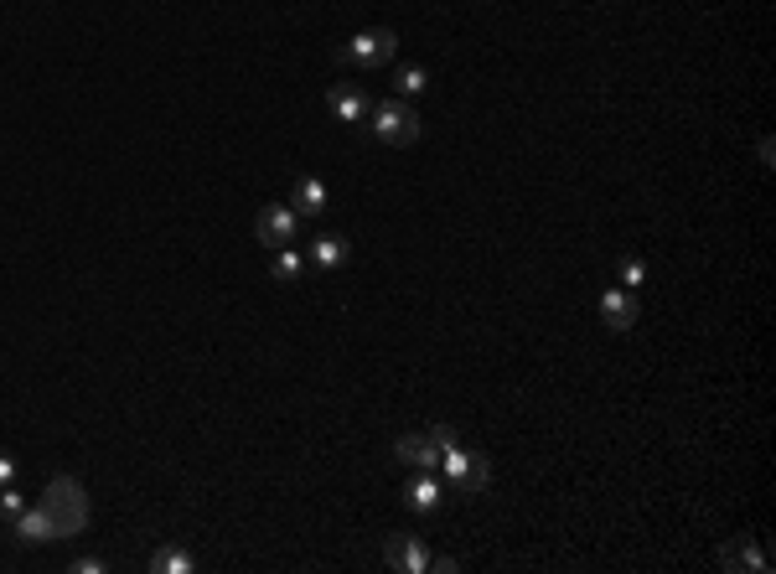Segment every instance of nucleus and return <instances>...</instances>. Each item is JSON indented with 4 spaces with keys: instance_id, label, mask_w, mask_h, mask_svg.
Wrapping results in <instances>:
<instances>
[{
    "instance_id": "nucleus-1",
    "label": "nucleus",
    "mask_w": 776,
    "mask_h": 574,
    "mask_svg": "<svg viewBox=\"0 0 776 574\" xmlns=\"http://www.w3.org/2000/svg\"><path fill=\"white\" fill-rule=\"evenodd\" d=\"M42 507H47V518L57 523V538H73L88 528V497L73 476H52L47 481V492H42Z\"/></svg>"
},
{
    "instance_id": "nucleus-2",
    "label": "nucleus",
    "mask_w": 776,
    "mask_h": 574,
    "mask_svg": "<svg viewBox=\"0 0 776 574\" xmlns=\"http://www.w3.org/2000/svg\"><path fill=\"white\" fill-rule=\"evenodd\" d=\"M394 52H399V37L388 32V26H373V32L347 37L332 52V63H342V68H383V63H394Z\"/></svg>"
},
{
    "instance_id": "nucleus-3",
    "label": "nucleus",
    "mask_w": 776,
    "mask_h": 574,
    "mask_svg": "<svg viewBox=\"0 0 776 574\" xmlns=\"http://www.w3.org/2000/svg\"><path fill=\"white\" fill-rule=\"evenodd\" d=\"M368 130L383 145H414V140H420V114H414L404 99H388V104L368 109Z\"/></svg>"
},
{
    "instance_id": "nucleus-4",
    "label": "nucleus",
    "mask_w": 776,
    "mask_h": 574,
    "mask_svg": "<svg viewBox=\"0 0 776 574\" xmlns=\"http://www.w3.org/2000/svg\"><path fill=\"white\" fill-rule=\"evenodd\" d=\"M440 466H445V476H451V487L461 492V497H482L487 487H492V466H487V456H476V450H445L440 456Z\"/></svg>"
},
{
    "instance_id": "nucleus-5",
    "label": "nucleus",
    "mask_w": 776,
    "mask_h": 574,
    "mask_svg": "<svg viewBox=\"0 0 776 574\" xmlns=\"http://www.w3.org/2000/svg\"><path fill=\"white\" fill-rule=\"evenodd\" d=\"M295 228H301V218H295V207H264V213L254 218V238L264 249H285V244H295Z\"/></svg>"
},
{
    "instance_id": "nucleus-6",
    "label": "nucleus",
    "mask_w": 776,
    "mask_h": 574,
    "mask_svg": "<svg viewBox=\"0 0 776 574\" xmlns=\"http://www.w3.org/2000/svg\"><path fill=\"white\" fill-rule=\"evenodd\" d=\"M383 559L388 569H404V574H425L430 554H425V538H414V533H394L383 543Z\"/></svg>"
},
{
    "instance_id": "nucleus-7",
    "label": "nucleus",
    "mask_w": 776,
    "mask_h": 574,
    "mask_svg": "<svg viewBox=\"0 0 776 574\" xmlns=\"http://www.w3.org/2000/svg\"><path fill=\"white\" fill-rule=\"evenodd\" d=\"M440 456H445V450L430 435H399V445H394V461L399 466H414V471H435Z\"/></svg>"
},
{
    "instance_id": "nucleus-8",
    "label": "nucleus",
    "mask_w": 776,
    "mask_h": 574,
    "mask_svg": "<svg viewBox=\"0 0 776 574\" xmlns=\"http://www.w3.org/2000/svg\"><path fill=\"white\" fill-rule=\"evenodd\" d=\"M601 326L606 331H632L637 326V295L632 290H606L601 295Z\"/></svg>"
},
{
    "instance_id": "nucleus-9",
    "label": "nucleus",
    "mask_w": 776,
    "mask_h": 574,
    "mask_svg": "<svg viewBox=\"0 0 776 574\" xmlns=\"http://www.w3.org/2000/svg\"><path fill=\"white\" fill-rule=\"evenodd\" d=\"M326 104H332V114L342 119V125H368V109H373L363 94H357V88H332Z\"/></svg>"
},
{
    "instance_id": "nucleus-10",
    "label": "nucleus",
    "mask_w": 776,
    "mask_h": 574,
    "mask_svg": "<svg viewBox=\"0 0 776 574\" xmlns=\"http://www.w3.org/2000/svg\"><path fill=\"white\" fill-rule=\"evenodd\" d=\"M57 538V523L47 518V507H26L16 518V543H52Z\"/></svg>"
},
{
    "instance_id": "nucleus-11",
    "label": "nucleus",
    "mask_w": 776,
    "mask_h": 574,
    "mask_svg": "<svg viewBox=\"0 0 776 574\" xmlns=\"http://www.w3.org/2000/svg\"><path fill=\"white\" fill-rule=\"evenodd\" d=\"M290 207H295V218H321L326 213V187H321L316 176H301V181H295Z\"/></svg>"
},
{
    "instance_id": "nucleus-12",
    "label": "nucleus",
    "mask_w": 776,
    "mask_h": 574,
    "mask_svg": "<svg viewBox=\"0 0 776 574\" xmlns=\"http://www.w3.org/2000/svg\"><path fill=\"white\" fill-rule=\"evenodd\" d=\"M720 564H725V569H751V574H771L766 554L756 549V543H751V538H735V543H730V549L720 554Z\"/></svg>"
},
{
    "instance_id": "nucleus-13",
    "label": "nucleus",
    "mask_w": 776,
    "mask_h": 574,
    "mask_svg": "<svg viewBox=\"0 0 776 574\" xmlns=\"http://www.w3.org/2000/svg\"><path fill=\"white\" fill-rule=\"evenodd\" d=\"M347 259H352V244H347L342 233H326V238H316V244H311V264L316 269H342Z\"/></svg>"
},
{
    "instance_id": "nucleus-14",
    "label": "nucleus",
    "mask_w": 776,
    "mask_h": 574,
    "mask_svg": "<svg viewBox=\"0 0 776 574\" xmlns=\"http://www.w3.org/2000/svg\"><path fill=\"white\" fill-rule=\"evenodd\" d=\"M404 507H414V512H435V507H440V481H435L430 471H420V476H414L409 487H404Z\"/></svg>"
},
{
    "instance_id": "nucleus-15",
    "label": "nucleus",
    "mask_w": 776,
    "mask_h": 574,
    "mask_svg": "<svg viewBox=\"0 0 776 574\" xmlns=\"http://www.w3.org/2000/svg\"><path fill=\"white\" fill-rule=\"evenodd\" d=\"M270 275H275L280 285H295V280H301V275H306V259H301V254H295L290 244H285V249H275V264H270Z\"/></svg>"
},
{
    "instance_id": "nucleus-16",
    "label": "nucleus",
    "mask_w": 776,
    "mask_h": 574,
    "mask_svg": "<svg viewBox=\"0 0 776 574\" xmlns=\"http://www.w3.org/2000/svg\"><path fill=\"white\" fill-rule=\"evenodd\" d=\"M151 569H156V574H192L197 564H192V554H182V549H156V554H151Z\"/></svg>"
},
{
    "instance_id": "nucleus-17",
    "label": "nucleus",
    "mask_w": 776,
    "mask_h": 574,
    "mask_svg": "<svg viewBox=\"0 0 776 574\" xmlns=\"http://www.w3.org/2000/svg\"><path fill=\"white\" fill-rule=\"evenodd\" d=\"M425 83H430L425 68H404V73L394 78V99H420V94H425Z\"/></svg>"
},
{
    "instance_id": "nucleus-18",
    "label": "nucleus",
    "mask_w": 776,
    "mask_h": 574,
    "mask_svg": "<svg viewBox=\"0 0 776 574\" xmlns=\"http://www.w3.org/2000/svg\"><path fill=\"white\" fill-rule=\"evenodd\" d=\"M0 512H6V518H21V512H26V502H21L16 487H0Z\"/></svg>"
},
{
    "instance_id": "nucleus-19",
    "label": "nucleus",
    "mask_w": 776,
    "mask_h": 574,
    "mask_svg": "<svg viewBox=\"0 0 776 574\" xmlns=\"http://www.w3.org/2000/svg\"><path fill=\"white\" fill-rule=\"evenodd\" d=\"M430 440H435L440 450H456V445H461V435H456L451 425H435V430H430Z\"/></svg>"
},
{
    "instance_id": "nucleus-20",
    "label": "nucleus",
    "mask_w": 776,
    "mask_h": 574,
    "mask_svg": "<svg viewBox=\"0 0 776 574\" xmlns=\"http://www.w3.org/2000/svg\"><path fill=\"white\" fill-rule=\"evenodd\" d=\"M642 275H647L642 259H621V280H626V285H642Z\"/></svg>"
},
{
    "instance_id": "nucleus-21",
    "label": "nucleus",
    "mask_w": 776,
    "mask_h": 574,
    "mask_svg": "<svg viewBox=\"0 0 776 574\" xmlns=\"http://www.w3.org/2000/svg\"><path fill=\"white\" fill-rule=\"evenodd\" d=\"M425 569H435V574H456V569H461V559H456V554H440V559H430Z\"/></svg>"
},
{
    "instance_id": "nucleus-22",
    "label": "nucleus",
    "mask_w": 776,
    "mask_h": 574,
    "mask_svg": "<svg viewBox=\"0 0 776 574\" xmlns=\"http://www.w3.org/2000/svg\"><path fill=\"white\" fill-rule=\"evenodd\" d=\"M73 569H78V574H104L109 564H104V559H73Z\"/></svg>"
},
{
    "instance_id": "nucleus-23",
    "label": "nucleus",
    "mask_w": 776,
    "mask_h": 574,
    "mask_svg": "<svg viewBox=\"0 0 776 574\" xmlns=\"http://www.w3.org/2000/svg\"><path fill=\"white\" fill-rule=\"evenodd\" d=\"M11 481H16V461L0 456V487H11Z\"/></svg>"
}]
</instances>
